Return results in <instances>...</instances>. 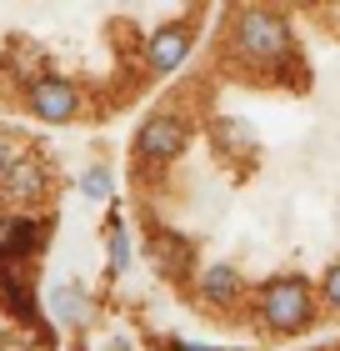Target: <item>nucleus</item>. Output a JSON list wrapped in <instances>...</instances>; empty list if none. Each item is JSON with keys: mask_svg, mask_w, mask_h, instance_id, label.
Returning a JSON list of instances; mask_svg holds the SVG:
<instances>
[{"mask_svg": "<svg viewBox=\"0 0 340 351\" xmlns=\"http://www.w3.org/2000/svg\"><path fill=\"white\" fill-rule=\"evenodd\" d=\"M326 301H330V306H340V266L326 271Z\"/></svg>", "mask_w": 340, "mask_h": 351, "instance_id": "nucleus-9", "label": "nucleus"}, {"mask_svg": "<svg viewBox=\"0 0 340 351\" xmlns=\"http://www.w3.org/2000/svg\"><path fill=\"white\" fill-rule=\"evenodd\" d=\"M30 106H36V116L45 121H70L80 95L70 81H55V75H45V81H30Z\"/></svg>", "mask_w": 340, "mask_h": 351, "instance_id": "nucleus-4", "label": "nucleus"}, {"mask_svg": "<svg viewBox=\"0 0 340 351\" xmlns=\"http://www.w3.org/2000/svg\"><path fill=\"white\" fill-rule=\"evenodd\" d=\"M86 191H90V196H105V191H110V176H105V171H90V176H86Z\"/></svg>", "mask_w": 340, "mask_h": 351, "instance_id": "nucleus-10", "label": "nucleus"}, {"mask_svg": "<svg viewBox=\"0 0 340 351\" xmlns=\"http://www.w3.org/2000/svg\"><path fill=\"white\" fill-rule=\"evenodd\" d=\"M261 316L275 331H300L305 322H311V286L296 281V276L290 281H270L265 296H261Z\"/></svg>", "mask_w": 340, "mask_h": 351, "instance_id": "nucleus-2", "label": "nucleus"}, {"mask_svg": "<svg viewBox=\"0 0 340 351\" xmlns=\"http://www.w3.org/2000/svg\"><path fill=\"white\" fill-rule=\"evenodd\" d=\"M0 186H5V196H10V201H36V196H40V186H45V171H40L36 156H21V161H15V171H10Z\"/></svg>", "mask_w": 340, "mask_h": 351, "instance_id": "nucleus-6", "label": "nucleus"}, {"mask_svg": "<svg viewBox=\"0 0 340 351\" xmlns=\"http://www.w3.org/2000/svg\"><path fill=\"white\" fill-rule=\"evenodd\" d=\"M135 151L145 156V161H175V156L185 151V121L151 116L140 125V136H135Z\"/></svg>", "mask_w": 340, "mask_h": 351, "instance_id": "nucleus-3", "label": "nucleus"}, {"mask_svg": "<svg viewBox=\"0 0 340 351\" xmlns=\"http://www.w3.org/2000/svg\"><path fill=\"white\" fill-rule=\"evenodd\" d=\"M235 51L246 60H265V66H275V60L290 56V30L280 15L270 10H246L235 21Z\"/></svg>", "mask_w": 340, "mask_h": 351, "instance_id": "nucleus-1", "label": "nucleus"}, {"mask_svg": "<svg viewBox=\"0 0 340 351\" xmlns=\"http://www.w3.org/2000/svg\"><path fill=\"white\" fill-rule=\"evenodd\" d=\"M181 351H200V346H181Z\"/></svg>", "mask_w": 340, "mask_h": 351, "instance_id": "nucleus-11", "label": "nucleus"}, {"mask_svg": "<svg viewBox=\"0 0 340 351\" xmlns=\"http://www.w3.org/2000/svg\"><path fill=\"white\" fill-rule=\"evenodd\" d=\"M200 296L205 301H235L240 296V276L231 266H210L205 276H200Z\"/></svg>", "mask_w": 340, "mask_h": 351, "instance_id": "nucleus-7", "label": "nucleus"}, {"mask_svg": "<svg viewBox=\"0 0 340 351\" xmlns=\"http://www.w3.org/2000/svg\"><path fill=\"white\" fill-rule=\"evenodd\" d=\"M185 51H190V25H160L151 36V45H145L155 71H175L185 60Z\"/></svg>", "mask_w": 340, "mask_h": 351, "instance_id": "nucleus-5", "label": "nucleus"}, {"mask_svg": "<svg viewBox=\"0 0 340 351\" xmlns=\"http://www.w3.org/2000/svg\"><path fill=\"white\" fill-rule=\"evenodd\" d=\"M10 171H15V146H10L5 136H0V181H5Z\"/></svg>", "mask_w": 340, "mask_h": 351, "instance_id": "nucleus-8", "label": "nucleus"}]
</instances>
